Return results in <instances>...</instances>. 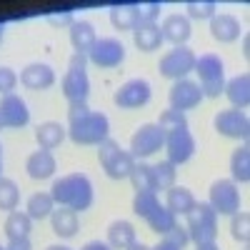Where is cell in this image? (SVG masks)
Masks as SVG:
<instances>
[{
	"label": "cell",
	"mask_w": 250,
	"mask_h": 250,
	"mask_svg": "<svg viewBox=\"0 0 250 250\" xmlns=\"http://www.w3.org/2000/svg\"><path fill=\"white\" fill-rule=\"evenodd\" d=\"M165 153H168V163H173L175 168L183 163H188L195 155V138L190 135V130H175L165 135Z\"/></svg>",
	"instance_id": "5bb4252c"
},
{
	"label": "cell",
	"mask_w": 250,
	"mask_h": 250,
	"mask_svg": "<svg viewBox=\"0 0 250 250\" xmlns=\"http://www.w3.org/2000/svg\"><path fill=\"white\" fill-rule=\"evenodd\" d=\"M48 23H50V25H68V28H70L75 20H73L70 13H60V15H48Z\"/></svg>",
	"instance_id": "7bdbcfd3"
},
{
	"label": "cell",
	"mask_w": 250,
	"mask_h": 250,
	"mask_svg": "<svg viewBox=\"0 0 250 250\" xmlns=\"http://www.w3.org/2000/svg\"><path fill=\"white\" fill-rule=\"evenodd\" d=\"M88 60L98 68H118L125 60V45L115 38H98L93 50L88 53Z\"/></svg>",
	"instance_id": "7c38bea8"
},
{
	"label": "cell",
	"mask_w": 250,
	"mask_h": 250,
	"mask_svg": "<svg viewBox=\"0 0 250 250\" xmlns=\"http://www.w3.org/2000/svg\"><path fill=\"white\" fill-rule=\"evenodd\" d=\"M3 35H5V25L0 23V43H3Z\"/></svg>",
	"instance_id": "816d5d0a"
},
{
	"label": "cell",
	"mask_w": 250,
	"mask_h": 250,
	"mask_svg": "<svg viewBox=\"0 0 250 250\" xmlns=\"http://www.w3.org/2000/svg\"><path fill=\"white\" fill-rule=\"evenodd\" d=\"M0 173H3V145H0Z\"/></svg>",
	"instance_id": "f5cc1de1"
},
{
	"label": "cell",
	"mask_w": 250,
	"mask_h": 250,
	"mask_svg": "<svg viewBox=\"0 0 250 250\" xmlns=\"http://www.w3.org/2000/svg\"><path fill=\"white\" fill-rule=\"evenodd\" d=\"M225 98L230 100V105L235 110H245L250 105V75L248 73H240L235 78H230L225 83V88H223Z\"/></svg>",
	"instance_id": "ac0fdd59"
},
{
	"label": "cell",
	"mask_w": 250,
	"mask_h": 250,
	"mask_svg": "<svg viewBox=\"0 0 250 250\" xmlns=\"http://www.w3.org/2000/svg\"><path fill=\"white\" fill-rule=\"evenodd\" d=\"M245 250H248V245H245Z\"/></svg>",
	"instance_id": "9f6ffc18"
},
{
	"label": "cell",
	"mask_w": 250,
	"mask_h": 250,
	"mask_svg": "<svg viewBox=\"0 0 250 250\" xmlns=\"http://www.w3.org/2000/svg\"><path fill=\"white\" fill-rule=\"evenodd\" d=\"M135 243V228L130 220H115L108 228V245L113 250H128Z\"/></svg>",
	"instance_id": "484cf974"
},
{
	"label": "cell",
	"mask_w": 250,
	"mask_h": 250,
	"mask_svg": "<svg viewBox=\"0 0 250 250\" xmlns=\"http://www.w3.org/2000/svg\"><path fill=\"white\" fill-rule=\"evenodd\" d=\"M145 223L150 225V230H153V233H158V235H168L173 228L178 225V218H175L165 205H158L155 210H153L148 218H145Z\"/></svg>",
	"instance_id": "1f68e13d"
},
{
	"label": "cell",
	"mask_w": 250,
	"mask_h": 250,
	"mask_svg": "<svg viewBox=\"0 0 250 250\" xmlns=\"http://www.w3.org/2000/svg\"><path fill=\"white\" fill-rule=\"evenodd\" d=\"M158 205H160L158 193H135V198H133V213L145 220Z\"/></svg>",
	"instance_id": "8d00e7d4"
},
{
	"label": "cell",
	"mask_w": 250,
	"mask_h": 250,
	"mask_svg": "<svg viewBox=\"0 0 250 250\" xmlns=\"http://www.w3.org/2000/svg\"><path fill=\"white\" fill-rule=\"evenodd\" d=\"M213 128H215L223 138H233V140H243V143H248V135H250V120H248L245 110L228 108V110H220V113L215 115Z\"/></svg>",
	"instance_id": "30bf717a"
},
{
	"label": "cell",
	"mask_w": 250,
	"mask_h": 250,
	"mask_svg": "<svg viewBox=\"0 0 250 250\" xmlns=\"http://www.w3.org/2000/svg\"><path fill=\"white\" fill-rule=\"evenodd\" d=\"M55 168H58V163H55L50 150H35L28 158V163H25V170H28V175L33 180H48V178H53Z\"/></svg>",
	"instance_id": "ffe728a7"
},
{
	"label": "cell",
	"mask_w": 250,
	"mask_h": 250,
	"mask_svg": "<svg viewBox=\"0 0 250 250\" xmlns=\"http://www.w3.org/2000/svg\"><path fill=\"white\" fill-rule=\"evenodd\" d=\"M110 23L118 30H135L140 23L138 15V5L135 3H123V5H113L110 8Z\"/></svg>",
	"instance_id": "4316f807"
},
{
	"label": "cell",
	"mask_w": 250,
	"mask_h": 250,
	"mask_svg": "<svg viewBox=\"0 0 250 250\" xmlns=\"http://www.w3.org/2000/svg\"><path fill=\"white\" fill-rule=\"evenodd\" d=\"M160 10H163L160 3H143V5H138L140 23H155L158 15H160Z\"/></svg>",
	"instance_id": "ab89813d"
},
{
	"label": "cell",
	"mask_w": 250,
	"mask_h": 250,
	"mask_svg": "<svg viewBox=\"0 0 250 250\" xmlns=\"http://www.w3.org/2000/svg\"><path fill=\"white\" fill-rule=\"evenodd\" d=\"M248 48H250V40H248V35H243V55H248V53H250Z\"/></svg>",
	"instance_id": "681fc988"
},
{
	"label": "cell",
	"mask_w": 250,
	"mask_h": 250,
	"mask_svg": "<svg viewBox=\"0 0 250 250\" xmlns=\"http://www.w3.org/2000/svg\"><path fill=\"white\" fill-rule=\"evenodd\" d=\"M50 223H53V233L58 238H73L80 228V220H78V213L70 210V208H58L50 215Z\"/></svg>",
	"instance_id": "cb8c5ba5"
},
{
	"label": "cell",
	"mask_w": 250,
	"mask_h": 250,
	"mask_svg": "<svg viewBox=\"0 0 250 250\" xmlns=\"http://www.w3.org/2000/svg\"><path fill=\"white\" fill-rule=\"evenodd\" d=\"M68 138L78 145H100L110 138V120L108 115L90 110L73 123H68Z\"/></svg>",
	"instance_id": "7a4b0ae2"
},
{
	"label": "cell",
	"mask_w": 250,
	"mask_h": 250,
	"mask_svg": "<svg viewBox=\"0 0 250 250\" xmlns=\"http://www.w3.org/2000/svg\"><path fill=\"white\" fill-rule=\"evenodd\" d=\"M0 120H3L5 128H25L30 123V110L25 105V100L10 93L0 98Z\"/></svg>",
	"instance_id": "9a60e30c"
},
{
	"label": "cell",
	"mask_w": 250,
	"mask_h": 250,
	"mask_svg": "<svg viewBox=\"0 0 250 250\" xmlns=\"http://www.w3.org/2000/svg\"><path fill=\"white\" fill-rule=\"evenodd\" d=\"M3 128H5V125H3V120H0V130H3Z\"/></svg>",
	"instance_id": "db71d44e"
},
{
	"label": "cell",
	"mask_w": 250,
	"mask_h": 250,
	"mask_svg": "<svg viewBox=\"0 0 250 250\" xmlns=\"http://www.w3.org/2000/svg\"><path fill=\"white\" fill-rule=\"evenodd\" d=\"M128 250H150V248H148V245H143V243H138V240H135V243H133V245H130Z\"/></svg>",
	"instance_id": "c3c4849f"
},
{
	"label": "cell",
	"mask_w": 250,
	"mask_h": 250,
	"mask_svg": "<svg viewBox=\"0 0 250 250\" xmlns=\"http://www.w3.org/2000/svg\"><path fill=\"white\" fill-rule=\"evenodd\" d=\"M243 33L240 23L235 15H228V13H218L213 20H210V35L218 40V43H233L238 40Z\"/></svg>",
	"instance_id": "d6986e66"
},
{
	"label": "cell",
	"mask_w": 250,
	"mask_h": 250,
	"mask_svg": "<svg viewBox=\"0 0 250 250\" xmlns=\"http://www.w3.org/2000/svg\"><path fill=\"white\" fill-rule=\"evenodd\" d=\"M18 203H20V190H18L15 180L0 175V210L13 213L18 208Z\"/></svg>",
	"instance_id": "e575fe53"
},
{
	"label": "cell",
	"mask_w": 250,
	"mask_h": 250,
	"mask_svg": "<svg viewBox=\"0 0 250 250\" xmlns=\"http://www.w3.org/2000/svg\"><path fill=\"white\" fill-rule=\"evenodd\" d=\"M168 100H170V108H173V110L185 113V110H193V108L200 105L203 90H200L198 83L183 78V80H175V83H173V88H170V93H168Z\"/></svg>",
	"instance_id": "4fadbf2b"
},
{
	"label": "cell",
	"mask_w": 250,
	"mask_h": 250,
	"mask_svg": "<svg viewBox=\"0 0 250 250\" xmlns=\"http://www.w3.org/2000/svg\"><path fill=\"white\" fill-rule=\"evenodd\" d=\"M98 160L110 180H128L135 165V158L130 155V150H123L120 143L110 138L98 145Z\"/></svg>",
	"instance_id": "3957f363"
},
{
	"label": "cell",
	"mask_w": 250,
	"mask_h": 250,
	"mask_svg": "<svg viewBox=\"0 0 250 250\" xmlns=\"http://www.w3.org/2000/svg\"><path fill=\"white\" fill-rule=\"evenodd\" d=\"M3 250H33L30 245V238H23V240H8V245Z\"/></svg>",
	"instance_id": "ee69618b"
},
{
	"label": "cell",
	"mask_w": 250,
	"mask_h": 250,
	"mask_svg": "<svg viewBox=\"0 0 250 250\" xmlns=\"http://www.w3.org/2000/svg\"><path fill=\"white\" fill-rule=\"evenodd\" d=\"M233 223H230V233L238 243L248 245V238H250V215L245 210H238L235 215H230Z\"/></svg>",
	"instance_id": "74e56055"
},
{
	"label": "cell",
	"mask_w": 250,
	"mask_h": 250,
	"mask_svg": "<svg viewBox=\"0 0 250 250\" xmlns=\"http://www.w3.org/2000/svg\"><path fill=\"white\" fill-rule=\"evenodd\" d=\"M163 145H165V133L160 130V125L158 123H145L130 138V155L135 160L150 158L163 148Z\"/></svg>",
	"instance_id": "ba28073f"
},
{
	"label": "cell",
	"mask_w": 250,
	"mask_h": 250,
	"mask_svg": "<svg viewBox=\"0 0 250 250\" xmlns=\"http://www.w3.org/2000/svg\"><path fill=\"white\" fill-rule=\"evenodd\" d=\"M95 40H98L95 28L88 23V20H75V23L70 25V45H73L75 53L88 55L95 45Z\"/></svg>",
	"instance_id": "44dd1931"
},
{
	"label": "cell",
	"mask_w": 250,
	"mask_h": 250,
	"mask_svg": "<svg viewBox=\"0 0 250 250\" xmlns=\"http://www.w3.org/2000/svg\"><path fill=\"white\" fill-rule=\"evenodd\" d=\"M195 250H220V248H218V243H200Z\"/></svg>",
	"instance_id": "7dc6e473"
},
{
	"label": "cell",
	"mask_w": 250,
	"mask_h": 250,
	"mask_svg": "<svg viewBox=\"0 0 250 250\" xmlns=\"http://www.w3.org/2000/svg\"><path fill=\"white\" fill-rule=\"evenodd\" d=\"M85 62L88 55L75 53L68 62V73L62 75V95L68 103H88L90 95V80L85 73Z\"/></svg>",
	"instance_id": "8992f818"
},
{
	"label": "cell",
	"mask_w": 250,
	"mask_h": 250,
	"mask_svg": "<svg viewBox=\"0 0 250 250\" xmlns=\"http://www.w3.org/2000/svg\"><path fill=\"white\" fill-rule=\"evenodd\" d=\"M93 183L85 173H70L62 175L50 185V198L58 208H70V210H88L93 205Z\"/></svg>",
	"instance_id": "6da1fadb"
},
{
	"label": "cell",
	"mask_w": 250,
	"mask_h": 250,
	"mask_svg": "<svg viewBox=\"0 0 250 250\" xmlns=\"http://www.w3.org/2000/svg\"><path fill=\"white\" fill-rule=\"evenodd\" d=\"M0 250H3V245H0Z\"/></svg>",
	"instance_id": "11a10c76"
},
{
	"label": "cell",
	"mask_w": 250,
	"mask_h": 250,
	"mask_svg": "<svg viewBox=\"0 0 250 250\" xmlns=\"http://www.w3.org/2000/svg\"><path fill=\"white\" fill-rule=\"evenodd\" d=\"M208 205L215 210V215H235L240 210V190L230 178H220L210 185V200Z\"/></svg>",
	"instance_id": "9c48e42d"
},
{
	"label": "cell",
	"mask_w": 250,
	"mask_h": 250,
	"mask_svg": "<svg viewBox=\"0 0 250 250\" xmlns=\"http://www.w3.org/2000/svg\"><path fill=\"white\" fill-rule=\"evenodd\" d=\"M45 250H70V248H65V245H50V248H45Z\"/></svg>",
	"instance_id": "f907efd6"
},
{
	"label": "cell",
	"mask_w": 250,
	"mask_h": 250,
	"mask_svg": "<svg viewBox=\"0 0 250 250\" xmlns=\"http://www.w3.org/2000/svg\"><path fill=\"white\" fill-rule=\"evenodd\" d=\"M135 188V193H155V178H153V165L135 160L133 165V173L128 178Z\"/></svg>",
	"instance_id": "f546056e"
},
{
	"label": "cell",
	"mask_w": 250,
	"mask_h": 250,
	"mask_svg": "<svg viewBox=\"0 0 250 250\" xmlns=\"http://www.w3.org/2000/svg\"><path fill=\"white\" fill-rule=\"evenodd\" d=\"M230 180L238 185V183H248L250 180V148H248V143H243L240 148L230 155Z\"/></svg>",
	"instance_id": "f1b7e54d"
},
{
	"label": "cell",
	"mask_w": 250,
	"mask_h": 250,
	"mask_svg": "<svg viewBox=\"0 0 250 250\" xmlns=\"http://www.w3.org/2000/svg\"><path fill=\"white\" fill-rule=\"evenodd\" d=\"M18 75H15V70L13 68H0V93L3 95H10L13 90H15V85H18Z\"/></svg>",
	"instance_id": "f35d334b"
},
{
	"label": "cell",
	"mask_w": 250,
	"mask_h": 250,
	"mask_svg": "<svg viewBox=\"0 0 250 250\" xmlns=\"http://www.w3.org/2000/svg\"><path fill=\"white\" fill-rule=\"evenodd\" d=\"M158 125H160V130L168 135V133H175V130H188V118H185V113L168 108V110L160 113Z\"/></svg>",
	"instance_id": "d590c367"
},
{
	"label": "cell",
	"mask_w": 250,
	"mask_h": 250,
	"mask_svg": "<svg viewBox=\"0 0 250 250\" xmlns=\"http://www.w3.org/2000/svg\"><path fill=\"white\" fill-rule=\"evenodd\" d=\"M133 43L140 53H153L163 45V35H160V25L158 23H138V28L133 30Z\"/></svg>",
	"instance_id": "7402d4cb"
},
{
	"label": "cell",
	"mask_w": 250,
	"mask_h": 250,
	"mask_svg": "<svg viewBox=\"0 0 250 250\" xmlns=\"http://www.w3.org/2000/svg\"><path fill=\"white\" fill-rule=\"evenodd\" d=\"M150 250H180V248H178L175 243H170L168 238H160V243H158V245H153Z\"/></svg>",
	"instance_id": "bcb514c9"
},
{
	"label": "cell",
	"mask_w": 250,
	"mask_h": 250,
	"mask_svg": "<svg viewBox=\"0 0 250 250\" xmlns=\"http://www.w3.org/2000/svg\"><path fill=\"white\" fill-rule=\"evenodd\" d=\"M185 10L188 20H213L218 15V3L215 0H190V3H185Z\"/></svg>",
	"instance_id": "836d02e7"
},
{
	"label": "cell",
	"mask_w": 250,
	"mask_h": 250,
	"mask_svg": "<svg viewBox=\"0 0 250 250\" xmlns=\"http://www.w3.org/2000/svg\"><path fill=\"white\" fill-rule=\"evenodd\" d=\"M53 210H55V203H53L50 193H35L28 198L25 213L30 215V220H45L53 215Z\"/></svg>",
	"instance_id": "4dcf8cb0"
},
{
	"label": "cell",
	"mask_w": 250,
	"mask_h": 250,
	"mask_svg": "<svg viewBox=\"0 0 250 250\" xmlns=\"http://www.w3.org/2000/svg\"><path fill=\"white\" fill-rule=\"evenodd\" d=\"M150 100V83L143 80V78H135V80H128L123 88L115 90L113 95V103L120 108V110H135V108H143L148 105Z\"/></svg>",
	"instance_id": "8fae6325"
},
{
	"label": "cell",
	"mask_w": 250,
	"mask_h": 250,
	"mask_svg": "<svg viewBox=\"0 0 250 250\" xmlns=\"http://www.w3.org/2000/svg\"><path fill=\"white\" fill-rule=\"evenodd\" d=\"M198 200L193 198V193L188 190V188H183V185H173L170 190H165V208L178 218V215H188L193 210V205H195Z\"/></svg>",
	"instance_id": "603a6c76"
},
{
	"label": "cell",
	"mask_w": 250,
	"mask_h": 250,
	"mask_svg": "<svg viewBox=\"0 0 250 250\" xmlns=\"http://www.w3.org/2000/svg\"><path fill=\"white\" fill-rule=\"evenodd\" d=\"M65 138H68V128H62V125L55 123V120H48L43 125H38V130H35V140L40 145V150H55Z\"/></svg>",
	"instance_id": "d4e9b609"
},
{
	"label": "cell",
	"mask_w": 250,
	"mask_h": 250,
	"mask_svg": "<svg viewBox=\"0 0 250 250\" xmlns=\"http://www.w3.org/2000/svg\"><path fill=\"white\" fill-rule=\"evenodd\" d=\"M160 35H163V43L168 40V43H173V48H180L193 35L190 20H188L185 15H180V13L168 15V18L163 20V25H160Z\"/></svg>",
	"instance_id": "2e32d148"
},
{
	"label": "cell",
	"mask_w": 250,
	"mask_h": 250,
	"mask_svg": "<svg viewBox=\"0 0 250 250\" xmlns=\"http://www.w3.org/2000/svg\"><path fill=\"white\" fill-rule=\"evenodd\" d=\"M195 58H198V55L188 48V45L173 48V50H168V53L160 58L158 70H160L163 78H170L173 83H175V80H183V78H188V73H193Z\"/></svg>",
	"instance_id": "52a82bcc"
},
{
	"label": "cell",
	"mask_w": 250,
	"mask_h": 250,
	"mask_svg": "<svg viewBox=\"0 0 250 250\" xmlns=\"http://www.w3.org/2000/svg\"><path fill=\"white\" fill-rule=\"evenodd\" d=\"M193 73H198V78H200L198 85L203 90V98H220V93L225 88V65L218 55L205 53V55L195 58Z\"/></svg>",
	"instance_id": "5b68a950"
},
{
	"label": "cell",
	"mask_w": 250,
	"mask_h": 250,
	"mask_svg": "<svg viewBox=\"0 0 250 250\" xmlns=\"http://www.w3.org/2000/svg\"><path fill=\"white\" fill-rule=\"evenodd\" d=\"M185 218H188V223H185L188 238H190L195 245L215 243V238H218V215L208 203H195L193 210Z\"/></svg>",
	"instance_id": "277c9868"
},
{
	"label": "cell",
	"mask_w": 250,
	"mask_h": 250,
	"mask_svg": "<svg viewBox=\"0 0 250 250\" xmlns=\"http://www.w3.org/2000/svg\"><path fill=\"white\" fill-rule=\"evenodd\" d=\"M153 178H155V193H158V190H170V188L175 185L178 170H175L173 163L160 160L158 165H153Z\"/></svg>",
	"instance_id": "d6a6232c"
},
{
	"label": "cell",
	"mask_w": 250,
	"mask_h": 250,
	"mask_svg": "<svg viewBox=\"0 0 250 250\" xmlns=\"http://www.w3.org/2000/svg\"><path fill=\"white\" fill-rule=\"evenodd\" d=\"M30 230H33V220H30V215L25 210L8 213V218H5V235H8V240L30 238Z\"/></svg>",
	"instance_id": "83f0119b"
},
{
	"label": "cell",
	"mask_w": 250,
	"mask_h": 250,
	"mask_svg": "<svg viewBox=\"0 0 250 250\" xmlns=\"http://www.w3.org/2000/svg\"><path fill=\"white\" fill-rule=\"evenodd\" d=\"M20 83H23L28 90H48L55 83V70L50 65H45V62H30V65L20 73Z\"/></svg>",
	"instance_id": "e0dca14e"
},
{
	"label": "cell",
	"mask_w": 250,
	"mask_h": 250,
	"mask_svg": "<svg viewBox=\"0 0 250 250\" xmlns=\"http://www.w3.org/2000/svg\"><path fill=\"white\" fill-rule=\"evenodd\" d=\"M163 238H168L170 243H175L180 250H185V245L190 243V238H188V230H185V225H175L173 230H170L168 235H163Z\"/></svg>",
	"instance_id": "60d3db41"
},
{
	"label": "cell",
	"mask_w": 250,
	"mask_h": 250,
	"mask_svg": "<svg viewBox=\"0 0 250 250\" xmlns=\"http://www.w3.org/2000/svg\"><path fill=\"white\" fill-rule=\"evenodd\" d=\"M80 250H113L108 243H103V240H90V243H85Z\"/></svg>",
	"instance_id": "f6af8a7d"
},
{
	"label": "cell",
	"mask_w": 250,
	"mask_h": 250,
	"mask_svg": "<svg viewBox=\"0 0 250 250\" xmlns=\"http://www.w3.org/2000/svg\"><path fill=\"white\" fill-rule=\"evenodd\" d=\"M90 108H88V103H70V110H68V123L83 118V115H88Z\"/></svg>",
	"instance_id": "b9f144b4"
}]
</instances>
